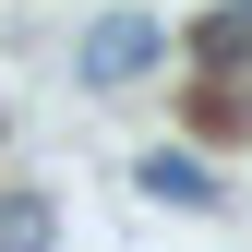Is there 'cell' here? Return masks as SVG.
I'll return each mask as SVG.
<instances>
[{
    "label": "cell",
    "instance_id": "cell-3",
    "mask_svg": "<svg viewBox=\"0 0 252 252\" xmlns=\"http://www.w3.org/2000/svg\"><path fill=\"white\" fill-rule=\"evenodd\" d=\"M0 252H48V204L36 192H0Z\"/></svg>",
    "mask_w": 252,
    "mask_h": 252
},
{
    "label": "cell",
    "instance_id": "cell-2",
    "mask_svg": "<svg viewBox=\"0 0 252 252\" xmlns=\"http://www.w3.org/2000/svg\"><path fill=\"white\" fill-rule=\"evenodd\" d=\"M132 192L144 204H216V168H192V156L156 144V156H132Z\"/></svg>",
    "mask_w": 252,
    "mask_h": 252
},
{
    "label": "cell",
    "instance_id": "cell-1",
    "mask_svg": "<svg viewBox=\"0 0 252 252\" xmlns=\"http://www.w3.org/2000/svg\"><path fill=\"white\" fill-rule=\"evenodd\" d=\"M156 72V24L144 12H108L96 36H84V84H144Z\"/></svg>",
    "mask_w": 252,
    "mask_h": 252
}]
</instances>
